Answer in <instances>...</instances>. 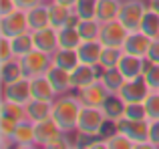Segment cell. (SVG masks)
<instances>
[{
    "label": "cell",
    "instance_id": "6da1fadb",
    "mask_svg": "<svg viewBox=\"0 0 159 149\" xmlns=\"http://www.w3.org/2000/svg\"><path fill=\"white\" fill-rule=\"evenodd\" d=\"M83 109V101L81 97H75V95H57V99L52 101V113L51 117L57 121V125L61 127V131L65 133H73L77 131L79 125V115Z\"/></svg>",
    "mask_w": 159,
    "mask_h": 149
},
{
    "label": "cell",
    "instance_id": "7a4b0ae2",
    "mask_svg": "<svg viewBox=\"0 0 159 149\" xmlns=\"http://www.w3.org/2000/svg\"><path fill=\"white\" fill-rule=\"evenodd\" d=\"M109 119L103 111V107H91V105H83L81 115H79V125H77V133L83 137H99L103 133V129L107 127Z\"/></svg>",
    "mask_w": 159,
    "mask_h": 149
},
{
    "label": "cell",
    "instance_id": "3957f363",
    "mask_svg": "<svg viewBox=\"0 0 159 149\" xmlns=\"http://www.w3.org/2000/svg\"><path fill=\"white\" fill-rule=\"evenodd\" d=\"M115 127H117V131L127 135L135 143V147H151V143H149V119L121 117L115 121Z\"/></svg>",
    "mask_w": 159,
    "mask_h": 149
},
{
    "label": "cell",
    "instance_id": "277c9868",
    "mask_svg": "<svg viewBox=\"0 0 159 149\" xmlns=\"http://www.w3.org/2000/svg\"><path fill=\"white\" fill-rule=\"evenodd\" d=\"M147 10V2L145 0H121V10H119V20L131 30H139L141 20Z\"/></svg>",
    "mask_w": 159,
    "mask_h": 149
},
{
    "label": "cell",
    "instance_id": "5b68a950",
    "mask_svg": "<svg viewBox=\"0 0 159 149\" xmlns=\"http://www.w3.org/2000/svg\"><path fill=\"white\" fill-rule=\"evenodd\" d=\"M151 91L153 89L149 87L145 74H141V77H135V79H125L123 87L119 89L117 95H119L125 103H143L145 99L149 97Z\"/></svg>",
    "mask_w": 159,
    "mask_h": 149
},
{
    "label": "cell",
    "instance_id": "8992f818",
    "mask_svg": "<svg viewBox=\"0 0 159 149\" xmlns=\"http://www.w3.org/2000/svg\"><path fill=\"white\" fill-rule=\"evenodd\" d=\"M20 63H22V69H24V77L32 79V77H39V74H47V71L52 65V55L39 51V48H32L28 55H24L20 59Z\"/></svg>",
    "mask_w": 159,
    "mask_h": 149
},
{
    "label": "cell",
    "instance_id": "52a82bcc",
    "mask_svg": "<svg viewBox=\"0 0 159 149\" xmlns=\"http://www.w3.org/2000/svg\"><path fill=\"white\" fill-rule=\"evenodd\" d=\"M24 32H30L28 26V14L22 8H16L10 14L0 16V36H18Z\"/></svg>",
    "mask_w": 159,
    "mask_h": 149
},
{
    "label": "cell",
    "instance_id": "ba28073f",
    "mask_svg": "<svg viewBox=\"0 0 159 149\" xmlns=\"http://www.w3.org/2000/svg\"><path fill=\"white\" fill-rule=\"evenodd\" d=\"M127 36H129V28L125 26L119 18L109 20V22H103L101 24V34H99V40H101L105 47L123 48Z\"/></svg>",
    "mask_w": 159,
    "mask_h": 149
},
{
    "label": "cell",
    "instance_id": "9c48e42d",
    "mask_svg": "<svg viewBox=\"0 0 159 149\" xmlns=\"http://www.w3.org/2000/svg\"><path fill=\"white\" fill-rule=\"evenodd\" d=\"M2 99L20 103V105H28V103L32 101L30 79H28V77H22V79H16V81H12V83L2 85Z\"/></svg>",
    "mask_w": 159,
    "mask_h": 149
},
{
    "label": "cell",
    "instance_id": "30bf717a",
    "mask_svg": "<svg viewBox=\"0 0 159 149\" xmlns=\"http://www.w3.org/2000/svg\"><path fill=\"white\" fill-rule=\"evenodd\" d=\"M111 95L113 93L103 85L101 79H97V81H93L91 85L79 89V97H81L83 105H91V107H103Z\"/></svg>",
    "mask_w": 159,
    "mask_h": 149
},
{
    "label": "cell",
    "instance_id": "8fae6325",
    "mask_svg": "<svg viewBox=\"0 0 159 149\" xmlns=\"http://www.w3.org/2000/svg\"><path fill=\"white\" fill-rule=\"evenodd\" d=\"M151 36H147L143 30H131L123 44V52L127 55H135V56H147V51L151 47Z\"/></svg>",
    "mask_w": 159,
    "mask_h": 149
},
{
    "label": "cell",
    "instance_id": "7c38bea8",
    "mask_svg": "<svg viewBox=\"0 0 159 149\" xmlns=\"http://www.w3.org/2000/svg\"><path fill=\"white\" fill-rule=\"evenodd\" d=\"M101 74V67L99 65H87V63H79L77 67L70 71V79H73V87L75 89H83V87L91 85L93 81H97Z\"/></svg>",
    "mask_w": 159,
    "mask_h": 149
},
{
    "label": "cell",
    "instance_id": "4fadbf2b",
    "mask_svg": "<svg viewBox=\"0 0 159 149\" xmlns=\"http://www.w3.org/2000/svg\"><path fill=\"white\" fill-rule=\"evenodd\" d=\"M32 40H34V48L52 55V52L58 48V30L54 26L39 28V30L32 32Z\"/></svg>",
    "mask_w": 159,
    "mask_h": 149
},
{
    "label": "cell",
    "instance_id": "5bb4252c",
    "mask_svg": "<svg viewBox=\"0 0 159 149\" xmlns=\"http://www.w3.org/2000/svg\"><path fill=\"white\" fill-rule=\"evenodd\" d=\"M61 133H62L61 127L57 125V121L52 117L34 123V139H36V145H40V147H48L52 139Z\"/></svg>",
    "mask_w": 159,
    "mask_h": 149
},
{
    "label": "cell",
    "instance_id": "9a60e30c",
    "mask_svg": "<svg viewBox=\"0 0 159 149\" xmlns=\"http://www.w3.org/2000/svg\"><path fill=\"white\" fill-rule=\"evenodd\" d=\"M12 143L14 147H34L36 139H34V121L30 119H22L18 121L14 133H12Z\"/></svg>",
    "mask_w": 159,
    "mask_h": 149
},
{
    "label": "cell",
    "instance_id": "2e32d148",
    "mask_svg": "<svg viewBox=\"0 0 159 149\" xmlns=\"http://www.w3.org/2000/svg\"><path fill=\"white\" fill-rule=\"evenodd\" d=\"M47 77H48V81L52 83L57 95L70 93V91L75 89L73 87V79H70V71H66V69H61V67H57V65H51V69L47 71Z\"/></svg>",
    "mask_w": 159,
    "mask_h": 149
},
{
    "label": "cell",
    "instance_id": "e0dca14e",
    "mask_svg": "<svg viewBox=\"0 0 159 149\" xmlns=\"http://www.w3.org/2000/svg\"><path fill=\"white\" fill-rule=\"evenodd\" d=\"M145 67H147V61L143 56L127 55V52H123V56L119 61V71L125 74V79H135L145 74Z\"/></svg>",
    "mask_w": 159,
    "mask_h": 149
},
{
    "label": "cell",
    "instance_id": "ac0fdd59",
    "mask_svg": "<svg viewBox=\"0 0 159 149\" xmlns=\"http://www.w3.org/2000/svg\"><path fill=\"white\" fill-rule=\"evenodd\" d=\"M30 91H32V99H40V101H54L57 99V91H54L52 83L48 81L47 74L32 77L30 79Z\"/></svg>",
    "mask_w": 159,
    "mask_h": 149
},
{
    "label": "cell",
    "instance_id": "d6986e66",
    "mask_svg": "<svg viewBox=\"0 0 159 149\" xmlns=\"http://www.w3.org/2000/svg\"><path fill=\"white\" fill-rule=\"evenodd\" d=\"M103 48H105V44H103L99 38H95V40H83V43L79 44L77 52H79V59H81V63L99 65V59H101Z\"/></svg>",
    "mask_w": 159,
    "mask_h": 149
},
{
    "label": "cell",
    "instance_id": "ffe728a7",
    "mask_svg": "<svg viewBox=\"0 0 159 149\" xmlns=\"http://www.w3.org/2000/svg\"><path fill=\"white\" fill-rule=\"evenodd\" d=\"M28 26H30V32L39 30V28L51 26V12H48V2H40L36 6L28 8Z\"/></svg>",
    "mask_w": 159,
    "mask_h": 149
},
{
    "label": "cell",
    "instance_id": "44dd1931",
    "mask_svg": "<svg viewBox=\"0 0 159 149\" xmlns=\"http://www.w3.org/2000/svg\"><path fill=\"white\" fill-rule=\"evenodd\" d=\"M79 63H81V59H79L77 48H57L52 52V65H57L61 69L73 71Z\"/></svg>",
    "mask_w": 159,
    "mask_h": 149
},
{
    "label": "cell",
    "instance_id": "7402d4cb",
    "mask_svg": "<svg viewBox=\"0 0 159 149\" xmlns=\"http://www.w3.org/2000/svg\"><path fill=\"white\" fill-rule=\"evenodd\" d=\"M52 113V101H40V99H32L26 105V119L30 121H43L48 119Z\"/></svg>",
    "mask_w": 159,
    "mask_h": 149
},
{
    "label": "cell",
    "instance_id": "603a6c76",
    "mask_svg": "<svg viewBox=\"0 0 159 149\" xmlns=\"http://www.w3.org/2000/svg\"><path fill=\"white\" fill-rule=\"evenodd\" d=\"M22 77H24V69H22L20 59H10L6 63H0V81H2V85L12 83L16 79H22Z\"/></svg>",
    "mask_w": 159,
    "mask_h": 149
},
{
    "label": "cell",
    "instance_id": "cb8c5ba5",
    "mask_svg": "<svg viewBox=\"0 0 159 149\" xmlns=\"http://www.w3.org/2000/svg\"><path fill=\"white\" fill-rule=\"evenodd\" d=\"M48 12H51V26H54L58 30V28H65L66 22H69V16L70 12H73V8L70 6H65V4H58L51 0L48 2Z\"/></svg>",
    "mask_w": 159,
    "mask_h": 149
},
{
    "label": "cell",
    "instance_id": "d4e9b609",
    "mask_svg": "<svg viewBox=\"0 0 159 149\" xmlns=\"http://www.w3.org/2000/svg\"><path fill=\"white\" fill-rule=\"evenodd\" d=\"M99 79L103 81V85L107 87L111 93H119V89L123 87L125 83V74L119 71V67H113V69H103Z\"/></svg>",
    "mask_w": 159,
    "mask_h": 149
},
{
    "label": "cell",
    "instance_id": "484cf974",
    "mask_svg": "<svg viewBox=\"0 0 159 149\" xmlns=\"http://www.w3.org/2000/svg\"><path fill=\"white\" fill-rule=\"evenodd\" d=\"M83 43L77 26H65L58 28V48H79Z\"/></svg>",
    "mask_w": 159,
    "mask_h": 149
},
{
    "label": "cell",
    "instance_id": "4316f807",
    "mask_svg": "<svg viewBox=\"0 0 159 149\" xmlns=\"http://www.w3.org/2000/svg\"><path fill=\"white\" fill-rule=\"evenodd\" d=\"M119 10H121V0H99L97 18L101 22L115 20V18H119Z\"/></svg>",
    "mask_w": 159,
    "mask_h": 149
},
{
    "label": "cell",
    "instance_id": "83f0119b",
    "mask_svg": "<svg viewBox=\"0 0 159 149\" xmlns=\"http://www.w3.org/2000/svg\"><path fill=\"white\" fill-rule=\"evenodd\" d=\"M0 117H10L14 121H22V119H26V105L2 99V103H0Z\"/></svg>",
    "mask_w": 159,
    "mask_h": 149
},
{
    "label": "cell",
    "instance_id": "f1b7e54d",
    "mask_svg": "<svg viewBox=\"0 0 159 149\" xmlns=\"http://www.w3.org/2000/svg\"><path fill=\"white\" fill-rule=\"evenodd\" d=\"M103 111H105L109 121H117V119H121L123 113H125V101L117 93H113L111 97L107 99V103L103 105Z\"/></svg>",
    "mask_w": 159,
    "mask_h": 149
},
{
    "label": "cell",
    "instance_id": "f546056e",
    "mask_svg": "<svg viewBox=\"0 0 159 149\" xmlns=\"http://www.w3.org/2000/svg\"><path fill=\"white\" fill-rule=\"evenodd\" d=\"M12 43V48H14V56L16 59H22L24 55L34 48V40H32V32H24V34H18V36H12L10 38Z\"/></svg>",
    "mask_w": 159,
    "mask_h": 149
},
{
    "label": "cell",
    "instance_id": "4dcf8cb0",
    "mask_svg": "<svg viewBox=\"0 0 159 149\" xmlns=\"http://www.w3.org/2000/svg\"><path fill=\"white\" fill-rule=\"evenodd\" d=\"M101 20L99 18H87V20H81L79 22V34H81L83 40H95L99 38V34H101Z\"/></svg>",
    "mask_w": 159,
    "mask_h": 149
},
{
    "label": "cell",
    "instance_id": "1f68e13d",
    "mask_svg": "<svg viewBox=\"0 0 159 149\" xmlns=\"http://www.w3.org/2000/svg\"><path fill=\"white\" fill-rule=\"evenodd\" d=\"M139 30H143L145 34L151 36V38H157L159 36V12H155L153 8L147 6L145 16H143V20H141V28Z\"/></svg>",
    "mask_w": 159,
    "mask_h": 149
},
{
    "label": "cell",
    "instance_id": "d6a6232c",
    "mask_svg": "<svg viewBox=\"0 0 159 149\" xmlns=\"http://www.w3.org/2000/svg\"><path fill=\"white\" fill-rule=\"evenodd\" d=\"M123 56V48H117V47H105L101 52V59H99V67L103 69H113V67H119V61Z\"/></svg>",
    "mask_w": 159,
    "mask_h": 149
},
{
    "label": "cell",
    "instance_id": "836d02e7",
    "mask_svg": "<svg viewBox=\"0 0 159 149\" xmlns=\"http://www.w3.org/2000/svg\"><path fill=\"white\" fill-rule=\"evenodd\" d=\"M105 147L107 149H133L135 143H133L127 135H123L121 131H113L111 135L105 137Z\"/></svg>",
    "mask_w": 159,
    "mask_h": 149
},
{
    "label": "cell",
    "instance_id": "e575fe53",
    "mask_svg": "<svg viewBox=\"0 0 159 149\" xmlns=\"http://www.w3.org/2000/svg\"><path fill=\"white\" fill-rule=\"evenodd\" d=\"M97 6L99 0H79L73 8L81 16V20H87V18H97Z\"/></svg>",
    "mask_w": 159,
    "mask_h": 149
},
{
    "label": "cell",
    "instance_id": "d590c367",
    "mask_svg": "<svg viewBox=\"0 0 159 149\" xmlns=\"http://www.w3.org/2000/svg\"><path fill=\"white\" fill-rule=\"evenodd\" d=\"M145 111H147V119L153 121V119H159V91H151L149 97L145 99Z\"/></svg>",
    "mask_w": 159,
    "mask_h": 149
},
{
    "label": "cell",
    "instance_id": "8d00e7d4",
    "mask_svg": "<svg viewBox=\"0 0 159 149\" xmlns=\"http://www.w3.org/2000/svg\"><path fill=\"white\" fill-rule=\"evenodd\" d=\"M123 117H129V119H147L145 103H125Z\"/></svg>",
    "mask_w": 159,
    "mask_h": 149
},
{
    "label": "cell",
    "instance_id": "74e56055",
    "mask_svg": "<svg viewBox=\"0 0 159 149\" xmlns=\"http://www.w3.org/2000/svg\"><path fill=\"white\" fill-rule=\"evenodd\" d=\"M145 79L153 91H159V63H147L145 67Z\"/></svg>",
    "mask_w": 159,
    "mask_h": 149
},
{
    "label": "cell",
    "instance_id": "f35d334b",
    "mask_svg": "<svg viewBox=\"0 0 159 149\" xmlns=\"http://www.w3.org/2000/svg\"><path fill=\"white\" fill-rule=\"evenodd\" d=\"M10 59H16L14 48H12V43H10V36H0V63H6Z\"/></svg>",
    "mask_w": 159,
    "mask_h": 149
},
{
    "label": "cell",
    "instance_id": "ab89813d",
    "mask_svg": "<svg viewBox=\"0 0 159 149\" xmlns=\"http://www.w3.org/2000/svg\"><path fill=\"white\" fill-rule=\"evenodd\" d=\"M16 125H18V121H14V119L0 117V139H10L14 129H16Z\"/></svg>",
    "mask_w": 159,
    "mask_h": 149
},
{
    "label": "cell",
    "instance_id": "60d3db41",
    "mask_svg": "<svg viewBox=\"0 0 159 149\" xmlns=\"http://www.w3.org/2000/svg\"><path fill=\"white\" fill-rule=\"evenodd\" d=\"M149 143L153 149H159V119L149 121Z\"/></svg>",
    "mask_w": 159,
    "mask_h": 149
},
{
    "label": "cell",
    "instance_id": "b9f144b4",
    "mask_svg": "<svg viewBox=\"0 0 159 149\" xmlns=\"http://www.w3.org/2000/svg\"><path fill=\"white\" fill-rule=\"evenodd\" d=\"M66 135H69V133H65V131H62L61 135H57V137H54L52 141H51L48 149H65V147H70L73 143L69 141V137H66Z\"/></svg>",
    "mask_w": 159,
    "mask_h": 149
},
{
    "label": "cell",
    "instance_id": "7bdbcfd3",
    "mask_svg": "<svg viewBox=\"0 0 159 149\" xmlns=\"http://www.w3.org/2000/svg\"><path fill=\"white\" fill-rule=\"evenodd\" d=\"M147 63H159V36L151 40V47L147 51V56H145Z\"/></svg>",
    "mask_w": 159,
    "mask_h": 149
},
{
    "label": "cell",
    "instance_id": "ee69618b",
    "mask_svg": "<svg viewBox=\"0 0 159 149\" xmlns=\"http://www.w3.org/2000/svg\"><path fill=\"white\" fill-rule=\"evenodd\" d=\"M16 0H0V16L10 14L12 10H16Z\"/></svg>",
    "mask_w": 159,
    "mask_h": 149
},
{
    "label": "cell",
    "instance_id": "f6af8a7d",
    "mask_svg": "<svg viewBox=\"0 0 159 149\" xmlns=\"http://www.w3.org/2000/svg\"><path fill=\"white\" fill-rule=\"evenodd\" d=\"M40 2H44V0H16V6L22 8V10H28V8L36 6V4H40Z\"/></svg>",
    "mask_w": 159,
    "mask_h": 149
},
{
    "label": "cell",
    "instance_id": "bcb514c9",
    "mask_svg": "<svg viewBox=\"0 0 159 149\" xmlns=\"http://www.w3.org/2000/svg\"><path fill=\"white\" fill-rule=\"evenodd\" d=\"M54 2H58V4H65V6H70V8H73L75 4L79 2V0H54Z\"/></svg>",
    "mask_w": 159,
    "mask_h": 149
},
{
    "label": "cell",
    "instance_id": "7dc6e473",
    "mask_svg": "<svg viewBox=\"0 0 159 149\" xmlns=\"http://www.w3.org/2000/svg\"><path fill=\"white\" fill-rule=\"evenodd\" d=\"M147 6L153 8L155 12H159V0H147Z\"/></svg>",
    "mask_w": 159,
    "mask_h": 149
},
{
    "label": "cell",
    "instance_id": "c3c4849f",
    "mask_svg": "<svg viewBox=\"0 0 159 149\" xmlns=\"http://www.w3.org/2000/svg\"><path fill=\"white\" fill-rule=\"evenodd\" d=\"M44 2H51V0H44Z\"/></svg>",
    "mask_w": 159,
    "mask_h": 149
}]
</instances>
